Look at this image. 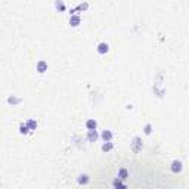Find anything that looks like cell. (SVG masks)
<instances>
[{"label": "cell", "mask_w": 189, "mask_h": 189, "mask_svg": "<svg viewBox=\"0 0 189 189\" xmlns=\"http://www.w3.org/2000/svg\"><path fill=\"white\" fill-rule=\"evenodd\" d=\"M118 177H120L121 180H126V179L129 177V172H127V169L121 167L120 170H118Z\"/></svg>", "instance_id": "11"}, {"label": "cell", "mask_w": 189, "mask_h": 189, "mask_svg": "<svg viewBox=\"0 0 189 189\" xmlns=\"http://www.w3.org/2000/svg\"><path fill=\"white\" fill-rule=\"evenodd\" d=\"M8 102L11 103V105H18V103L21 102V98H17V96H14V95H12V96H9V98H8Z\"/></svg>", "instance_id": "14"}, {"label": "cell", "mask_w": 189, "mask_h": 189, "mask_svg": "<svg viewBox=\"0 0 189 189\" xmlns=\"http://www.w3.org/2000/svg\"><path fill=\"white\" fill-rule=\"evenodd\" d=\"M87 8H89V3H87V2H86V3H80L75 9H71V12H69V14H71V15H74L75 12H83V11H87Z\"/></svg>", "instance_id": "6"}, {"label": "cell", "mask_w": 189, "mask_h": 189, "mask_svg": "<svg viewBox=\"0 0 189 189\" xmlns=\"http://www.w3.org/2000/svg\"><path fill=\"white\" fill-rule=\"evenodd\" d=\"M35 69H37V72H38V74H44V72L47 71V62H46V61H43V59H41V61H38V62H37V65H35Z\"/></svg>", "instance_id": "2"}, {"label": "cell", "mask_w": 189, "mask_h": 189, "mask_svg": "<svg viewBox=\"0 0 189 189\" xmlns=\"http://www.w3.org/2000/svg\"><path fill=\"white\" fill-rule=\"evenodd\" d=\"M112 185L115 186V188H126V185L124 183H121V179L118 177V179H115L114 182H112Z\"/></svg>", "instance_id": "18"}, {"label": "cell", "mask_w": 189, "mask_h": 189, "mask_svg": "<svg viewBox=\"0 0 189 189\" xmlns=\"http://www.w3.org/2000/svg\"><path fill=\"white\" fill-rule=\"evenodd\" d=\"M86 127H87V130H95V129L98 127V121L93 120V118L87 120L86 121Z\"/></svg>", "instance_id": "8"}, {"label": "cell", "mask_w": 189, "mask_h": 189, "mask_svg": "<svg viewBox=\"0 0 189 189\" xmlns=\"http://www.w3.org/2000/svg\"><path fill=\"white\" fill-rule=\"evenodd\" d=\"M27 126L30 127V130H35V129H37V121L35 120H28L27 121Z\"/></svg>", "instance_id": "17"}, {"label": "cell", "mask_w": 189, "mask_h": 189, "mask_svg": "<svg viewBox=\"0 0 189 189\" xmlns=\"http://www.w3.org/2000/svg\"><path fill=\"white\" fill-rule=\"evenodd\" d=\"M170 169H172L173 173H180L182 172V169H183V166H182V161H179V160H174L172 163V166H170Z\"/></svg>", "instance_id": "4"}, {"label": "cell", "mask_w": 189, "mask_h": 189, "mask_svg": "<svg viewBox=\"0 0 189 189\" xmlns=\"http://www.w3.org/2000/svg\"><path fill=\"white\" fill-rule=\"evenodd\" d=\"M28 132H30V127L27 126V123H25V124H21V126H19V133H21V135H27Z\"/></svg>", "instance_id": "15"}, {"label": "cell", "mask_w": 189, "mask_h": 189, "mask_svg": "<svg viewBox=\"0 0 189 189\" xmlns=\"http://www.w3.org/2000/svg\"><path fill=\"white\" fill-rule=\"evenodd\" d=\"M96 50H98L99 55H106L108 50H109V44H108V43H105V41H102V43H99V44H98Z\"/></svg>", "instance_id": "3"}, {"label": "cell", "mask_w": 189, "mask_h": 189, "mask_svg": "<svg viewBox=\"0 0 189 189\" xmlns=\"http://www.w3.org/2000/svg\"><path fill=\"white\" fill-rule=\"evenodd\" d=\"M143 133H145V135H148V136L152 133V124H151V123L145 124V127H143Z\"/></svg>", "instance_id": "16"}, {"label": "cell", "mask_w": 189, "mask_h": 189, "mask_svg": "<svg viewBox=\"0 0 189 189\" xmlns=\"http://www.w3.org/2000/svg\"><path fill=\"white\" fill-rule=\"evenodd\" d=\"M142 148H143L142 139L139 138V136H135V138H133V140L130 142V149H132L135 154H139V152L142 151Z\"/></svg>", "instance_id": "1"}, {"label": "cell", "mask_w": 189, "mask_h": 189, "mask_svg": "<svg viewBox=\"0 0 189 189\" xmlns=\"http://www.w3.org/2000/svg\"><path fill=\"white\" fill-rule=\"evenodd\" d=\"M55 8H56L59 12H64V11H65V5H64L62 0H56V2H55Z\"/></svg>", "instance_id": "13"}, {"label": "cell", "mask_w": 189, "mask_h": 189, "mask_svg": "<svg viewBox=\"0 0 189 189\" xmlns=\"http://www.w3.org/2000/svg\"><path fill=\"white\" fill-rule=\"evenodd\" d=\"M112 148H114V145H112L111 140H109V142H105L102 146H101V149H102L103 152H109V151H112Z\"/></svg>", "instance_id": "10"}, {"label": "cell", "mask_w": 189, "mask_h": 189, "mask_svg": "<svg viewBox=\"0 0 189 189\" xmlns=\"http://www.w3.org/2000/svg\"><path fill=\"white\" fill-rule=\"evenodd\" d=\"M89 180H90V179H89L87 174H80V176H78V183H80V185H87Z\"/></svg>", "instance_id": "12"}, {"label": "cell", "mask_w": 189, "mask_h": 189, "mask_svg": "<svg viewBox=\"0 0 189 189\" xmlns=\"http://www.w3.org/2000/svg\"><path fill=\"white\" fill-rule=\"evenodd\" d=\"M101 138L103 139V142H109V140L112 139V132H111V130H103Z\"/></svg>", "instance_id": "9"}, {"label": "cell", "mask_w": 189, "mask_h": 189, "mask_svg": "<svg viewBox=\"0 0 189 189\" xmlns=\"http://www.w3.org/2000/svg\"><path fill=\"white\" fill-rule=\"evenodd\" d=\"M80 22H81V18L78 15H71V18H69V25L71 27H78Z\"/></svg>", "instance_id": "7"}, {"label": "cell", "mask_w": 189, "mask_h": 189, "mask_svg": "<svg viewBox=\"0 0 189 189\" xmlns=\"http://www.w3.org/2000/svg\"><path fill=\"white\" fill-rule=\"evenodd\" d=\"M87 140L89 142H96L98 140V138H99V135H98V132H96V129L95 130H89L87 132Z\"/></svg>", "instance_id": "5"}]
</instances>
